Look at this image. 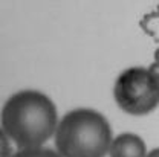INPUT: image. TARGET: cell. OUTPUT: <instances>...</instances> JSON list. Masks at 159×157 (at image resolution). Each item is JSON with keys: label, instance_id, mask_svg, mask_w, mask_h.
Returning <instances> with one entry per match:
<instances>
[{"label": "cell", "instance_id": "6da1fadb", "mask_svg": "<svg viewBox=\"0 0 159 157\" xmlns=\"http://www.w3.org/2000/svg\"><path fill=\"white\" fill-rule=\"evenodd\" d=\"M58 127L52 99L39 90H20L11 95L2 108V131L19 150L40 148Z\"/></svg>", "mask_w": 159, "mask_h": 157}, {"label": "cell", "instance_id": "7a4b0ae2", "mask_svg": "<svg viewBox=\"0 0 159 157\" xmlns=\"http://www.w3.org/2000/svg\"><path fill=\"white\" fill-rule=\"evenodd\" d=\"M54 137L61 157H106L113 140L109 120L92 108L67 111Z\"/></svg>", "mask_w": 159, "mask_h": 157}, {"label": "cell", "instance_id": "3957f363", "mask_svg": "<svg viewBox=\"0 0 159 157\" xmlns=\"http://www.w3.org/2000/svg\"><path fill=\"white\" fill-rule=\"evenodd\" d=\"M113 98L127 115H148L159 105L156 79L145 67H129L122 70L115 81Z\"/></svg>", "mask_w": 159, "mask_h": 157}, {"label": "cell", "instance_id": "277c9868", "mask_svg": "<svg viewBox=\"0 0 159 157\" xmlns=\"http://www.w3.org/2000/svg\"><path fill=\"white\" fill-rule=\"evenodd\" d=\"M147 146L141 136L135 133H122L113 137L109 157H145Z\"/></svg>", "mask_w": 159, "mask_h": 157}, {"label": "cell", "instance_id": "5b68a950", "mask_svg": "<svg viewBox=\"0 0 159 157\" xmlns=\"http://www.w3.org/2000/svg\"><path fill=\"white\" fill-rule=\"evenodd\" d=\"M11 157H61L58 151L49 150V148H26V150H19Z\"/></svg>", "mask_w": 159, "mask_h": 157}, {"label": "cell", "instance_id": "8992f818", "mask_svg": "<svg viewBox=\"0 0 159 157\" xmlns=\"http://www.w3.org/2000/svg\"><path fill=\"white\" fill-rule=\"evenodd\" d=\"M9 142H11V139L2 131V151H3L2 157H11L12 154H14L12 150H11V146H9Z\"/></svg>", "mask_w": 159, "mask_h": 157}, {"label": "cell", "instance_id": "52a82bcc", "mask_svg": "<svg viewBox=\"0 0 159 157\" xmlns=\"http://www.w3.org/2000/svg\"><path fill=\"white\" fill-rule=\"evenodd\" d=\"M147 69H148V72L152 73V76H153V78H158V76H159V63L153 61V63H152Z\"/></svg>", "mask_w": 159, "mask_h": 157}, {"label": "cell", "instance_id": "ba28073f", "mask_svg": "<svg viewBox=\"0 0 159 157\" xmlns=\"http://www.w3.org/2000/svg\"><path fill=\"white\" fill-rule=\"evenodd\" d=\"M145 157H159V148H153V150H150V151L147 153V156Z\"/></svg>", "mask_w": 159, "mask_h": 157}, {"label": "cell", "instance_id": "9c48e42d", "mask_svg": "<svg viewBox=\"0 0 159 157\" xmlns=\"http://www.w3.org/2000/svg\"><path fill=\"white\" fill-rule=\"evenodd\" d=\"M155 61H156V63H159V47L155 50Z\"/></svg>", "mask_w": 159, "mask_h": 157}, {"label": "cell", "instance_id": "30bf717a", "mask_svg": "<svg viewBox=\"0 0 159 157\" xmlns=\"http://www.w3.org/2000/svg\"><path fill=\"white\" fill-rule=\"evenodd\" d=\"M155 79H156V85H158V90H159V76L158 78H155Z\"/></svg>", "mask_w": 159, "mask_h": 157}]
</instances>
